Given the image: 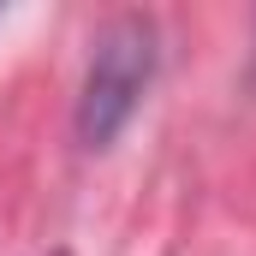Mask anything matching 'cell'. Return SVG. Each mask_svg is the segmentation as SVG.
<instances>
[{"label": "cell", "instance_id": "cell-1", "mask_svg": "<svg viewBox=\"0 0 256 256\" xmlns=\"http://www.w3.org/2000/svg\"><path fill=\"white\" fill-rule=\"evenodd\" d=\"M155 24L143 12H120L114 24H102L96 36V54L84 66V90H78V143L84 149H108L120 131L131 126V114L143 108L149 84H155Z\"/></svg>", "mask_w": 256, "mask_h": 256}]
</instances>
